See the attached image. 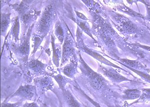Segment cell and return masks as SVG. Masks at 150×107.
I'll return each mask as SVG.
<instances>
[{"mask_svg": "<svg viewBox=\"0 0 150 107\" xmlns=\"http://www.w3.org/2000/svg\"><path fill=\"white\" fill-rule=\"evenodd\" d=\"M81 49L83 50L84 52L90 55L92 57L95 58V59L99 61L101 63H103L105 65H107L108 66L111 67L112 68H116L117 69H119L120 70H122L123 71L127 72L126 70H125L124 69L121 68L120 67L118 66L117 65H115L114 64L112 63L111 62L108 61V60L106 59V58H104V57L102 56V55L99 54V53L96 52V51H94L93 50L90 49L89 48H87L84 45L82 46V45L80 46Z\"/></svg>", "mask_w": 150, "mask_h": 107, "instance_id": "5b68a950", "label": "cell"}, {"mask_svg": "<svg viewBox=\"0 0 150 107\" xmlns=\"http://www.w3.org/2000/svg\"><path fill=\"white\" fill-rule=\"evenodd\" d=\"M29 67L35 73H42L44 71L45 65L38 60L33 59L29 62Z\"/></svg>", "mask_w": 150, "mask_h": 107, "instance_id": "4fadbf2b", "label": "cell"}, {"mask_svg": "<svg viewBox=\"0 0 150 107\" xmlns=\"http://www.w3.org/2000/svg\"><path fill=\"white\" fill-rule=\"evenodd\" d=\"M80 65L79 68L82 71L93 88L97 91L107 90L108 82L102 75L94 71L87 65L80 55Z\"/></svg>", "mask_w": 150, "mask_h": 107, "instance_id": "7a4b0ae2", "label": "cell"}, {"mask_svg": "<svg viewBox=\"0 0 150 107\" xmlns=\"http://www.w3.org/2000/svg\"><path fill=\"white\" fill-rule=\"evenodd\" d=\"M75 88H76V90L78 91L79 92H80L82 94V95L84 96L86 98V99H87V100H89L92 104H93L96 107H101L100 105H99V104H98L97 102H96L95 101H94L93 99L90 98L88 96L86 95V94L84 93V91H82V90H81V89L80 87H79V86H75Z\"/></svg>", "mask_w": 150, "mask_h": 107, "instance_id": "ffe728a7", "label": "cell"}, {"mask_svg": "<svg viewBox=\"0 0 150 107\" xmlns=\"http://www.w3.org/2000/svg\"><path fill=\"white\" fill-rule=\"evenodd\" d=\"M116 8L118 10L123 12L125 14H128L131 17L133 18H139L145 20V16L139 13L135 12L133 10H132L131 9L129 8V7H127L123 3V1L122 2V3H120V5L117 6Z\"/></svg>", "mask_w": 150, "mask_h": 107, "instance_id": "30bf717a", "label": "cell"}, {"mask_svg": "<svg viewBox=\"0 0 150 107\" xmlns=\"http://www.w3.org/2000/svg\"><path fill=\"white\" fill-rule=\"evenodd\" d=\"M128 69H130V70H131L132 71L134 72V73L139 75L142 79L145 80L146 82L150 83V75L148 74L146 72L140 71H138V70H134V69H131V68H128Z\"/></svg>", "mask_w": 150, "mask_h": 107, "instance_id": "d6986e66", "label": "cell"}, {"mask_svg": "<svg viewBox=\"0 0 150 107\" xmlns=\"http://www.w3.org/2000/svg\"><path fill=\"white\" fill-rule=\"evenodd\" d=\"M29 37H30V34H29V33H28L27 37L24 40L22 44L21 45L20 47L18 48V52H19L20 54L22 55L23 56H28V55H29V50H30Z\"/></svg>", "mask_w": 150, "mask_h": 107, "instance_id": "5bb4252c", "label": "cell"}, {"mask_svg": "<svg viewBox=\"0 0 150 107\" xmlns=\"http://www.w3.org/2000/svg\"><path fill=\"white\" fill-rule=\"evenodd\" d=\"M23 107H39L38 106L34 103H28V104H25Z\"/></svg>", "mask_w": 150, "mask_h": 107, "instance_id": "d4e9b609", "label": "cell"}, {"mask_svg": "<svg viewBox=\"0 0 150 107\" xmlns=\"http://www.w3.org/2000/svg\"><path fill=\"white\" fill-rule=\"evenodd\" d=\"M52 6H48L40 20L38 25V32L41 35H45L48 32L52 20Z\"/></svg>", "mask_w": 150, "mask_h": 107, "instance_id": "3957f363", "label": "cell"}, {"mask_svg": "<svg viewBox=\"0 0 150 107\" xmlns=\"http://www.w3.org/2000/svg\"><path fill=\"white\" fill-rule=\"evenodd\" d=\"M36 88L32 85H25L20 87L17 91L14 94V96H17L23 98L30 100L36 94Z\"/></svg>", "mask_w": 150, "mask_h": 107, "instance_id": "52a82bcc", "label": "cell"}, {"mask_svg": "<svg viewBox=\"0 0 150 107\" xmlns=\"http://www.w3.org/2000/svg\"><path fill=\"white\" fill-rule=\"evenodd\" d=\"M99 71L112 83H120L124 81H132V80L128 79L126 77L121 75L111 67H105L100 66Z\"/></svg>", "mask_w": 150, "mask_h": 107, "instance_id": "277c9868", "label": "cell"}, {"mask_svg": "<svg viewBox=\"0 0 150 107\" xmlns=\"http://www.w3.org/2000/svg\"><path fill=\"white\" fill-rule=\"evenodd\" d=\"M55 34L59 40V41L63 43L64 40V31L61 24L59 23H58L56 25Z\"/></svg>", "mask_w": 150, "mask_h": 107, "instance_id": "e0dca14e", "label": "cell"}, {"mask_svg": "<svg viewBox=\"0 0 150 107\" xmlns=\"http://www.w3.org/2000/svg\"><path fill=\"white\" fill-rule=\"evenodd\" d=\"M142 95V91L137 89H131L125 91L122 98L124 100L139 99Z\"/></svg>", "mask_w": 150, "mask_h": 107, "instance_id": "8fae6325", "label": "cell"}, {"mask_svg": "<svg viewBox=\"0 0 150 107\" xmlns=\"http://www.w3.org/2000/svg\"><path fill=\"white\" fill-rule=\"evenodd\" d=\"M69 38H66L65 43L63 48L62 59V65L68 60L70 57L73 54L74 48L73 47L72 41Z\"/></svg>", "mask_w": 150, "mask_h": 107, "instance_id": "ba28073f", "label": "cell"}, {"mask_svg": "<svg viewBox=\"0 0 150 107\" xmlns=\"http://www.w3.org/2000/svg\"><path fill=\"white\" fill-rule=\"evenodd\" d=\"M22 102H18L15 104H4L2 103L1 107H19Z\"/></svg>", "mask_w": 150, "mask_h": 107, "instance_id": "cb8c5ba5", "label": "cell"}, {"mask_svg": "<svg viewBox=\"0 0 150 107\" xmlns=\"http://www.w3.org/2000/svg\"><path fill=\"white\" fill-rule=\"evenodd\" d=\"M85 107H86V106H85Z\"/></svg>", "mask_w": 150, "mask_h": 107, "instance_id": "484cf974", "label": "cell"}, {"mask_svg": "<svg viewBox=\"0 0 150 107\" xmlns=\"http://www.w3.org/2000/svg\"><path fill=\"white\" fill-rule=\"evenodd\" d=\"M118 62L127 68H131L140 71L147 72L149 69L140 62L138 60H130L120 58Z\"/></svg>", "mask_w": 150, "mask_h": 107, "instance_id": "8992f818", "label": "cell"}, {"mask_svg": "<svg viewBox=\"0 0 150 107\" xmlns=\"http://www.w3.org/2000/svg\"><path fill=\"white\" fill-rule=\"evenodd\" d=\"M10 22V15H2L1 16V32L3 34L7 30Z\"/></svg>", "mask_w": 150, "mask_h": 107, "instance_id": "2e32d148", "label": "cell"}, {"mask_svg": "<svg viewBox=\"0 0 150 107\" xmlns=\"http://www.w3.org/2000/svg\"><path fill=\"white\" fill-rule=\"evenodd\" d=\"M63 92L64 99L68 107H81L77 100L75 99L69 91L65 89Z\"/></svg>", "mask_w": 150, "mask_h": 107, "instance_id": "7c38bea8", "label": "cell"}, {"mask_svg": "<svg viewBox=\"0 0 150 107\" xmlns=\"http://www.w3.org/2000/svg\"><path fill=\"white\" fill-rule=\"evenodd\" d=\"M112 18L117 23L115 25L117 29L127 37L140 38L144 37L147 32L143 27L134 22L125 16L115 13L112 15Z\"/></svg>", "mask_w": 150, "mask_h": 107, "instance_id": "6da1fadb", "label": "cell"}, {"mask_svg": "<svg viewBox=\"0 0 150 107\" xmlns=\"http://www.w3.org/2000/svg\"><path fill=\"white\" fill-rule=\"evenodd\" d=\"M53 78L55 79L58 84L59 85V87L63 91L65 90V85L66 84V80L61 75H58L57 76H53Z\"/></svg>", "mask_w": 150, "mask_h": 107, "instance_id": "ac0fdd59", "label": "cell"}, {"mask_svg": "<svg viewBox=\"0 0 150 107\" xmlns=\"http://www.w3.org/2000/svg\"><path fill=\"white\" fill-rule=\"evenodd\" d=\"M132 45L135 46V47H138L142 49L145 50L146 51L150 52V46H147V45H143L139 44V43H136V44H132Z\"/></svg>", "mask_w": 150, "mask_h": 107, "instance_id": "603a6c76", "label": "cell"}, {"mask_svg": "<svg viewBox=\"0 0 150 107\" xmlns=\"http://www.w3.org/2000/svg\"><path fill=\"white\" fill-rule=\"evenodd\" d=\"M74 57L71 59V63L67 65L66 66L64 67L63 70V73L67 76L73 78L74 76L75 75L76 72L77 71V67H78V63L77 60L74 59Z\"/></svg>", "mask_w": 150, "mask_h": 107, "instance_id": "9c48e42d", "label": "cell"}, {"mask_svg": "<svg viewBox=\"0 0 150 107\" xmlns=\"http://www.w3.org/2000/svg\"><path fill=\"white\" fill-rule=\"evenodd\" d=\"M140 2L143 3L145 5L146 10H147V14H146V16H145V20L150 22V1H140Z\"/></svg>", "mask_w": 150, "mask_h": 107, "instance_id": "44dd1931", "label": "cell"}, {"mask_svg": "<svg viewBox=\"0 0 150 107\" xmlns=\"http://www.w3.org/2000/svg\"><path fill=\"white\" fill-rule=\"evenodd\" d=\"M18 17L16 18L15 20V25H14V27L13 29V35L15 38L16 39H18V36L19 35V20L18 19Z\"/></svg>", "mask_w": 150, "mask_h": 107, "instance_id": "7402d4cb", "label": "cell"}, {"mask_svg": "<svg viewBox=\"0 0 150 107\" xmlns=\"http://www.w3.org/2000/svg\"><path fill=\"white\" fill-rule=\"evenodd\" d=\"M141 91L142 95L140 98L133 102L132 104H135L136 103H141L150 101V89H142Z\"/></svg>", "mask_w": 150, "mask_h": 107, "instance_id": "9a60e30c", "label": "cell"}]
</instances>
